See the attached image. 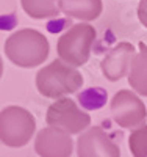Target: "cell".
<instances>
[{
  "label": "cell",
  "instance_id": "6da1fadb",
  "mask_svg": "<svg viewBox=\"0 0 147 157\" xmlns=\"http://www.w3.org/2000/svg\"><path fill=\"white\" fill-rule=\"evenodd\" d=\"M6 58L19 68H35L42 64L50 52L47 38L33 29H22L6 38L3 44Z\"/></svg>",
  "mask_w": 147,
  "mask_h": 157
},
{
  "label": "cell",
  "instance_id": "7a4b0ae2",
  "mask_svg": "<svg viewBox=\"0 0 147 157\" xmlns=\"http://www.w3.org/2000/svg\"><path fill=\"white\" fill-rule=\"evenodd\" d=\"M83 85V77L74 66L57 58L36 74V88L39 94L50 99H61L78 91Z\"/></svg>",
  "mask_w": 147,
  "mask_h": 157
},
{
  "label": "cell",
  "instance_id": "3957f363",
  "mask_svg": "<svg viewBox=\"0 0 147 157\" xmlns=\"http://www.w3.org/2000/svg\"><path fill=\"white\" fill-rule=\"evenodd\" d=\"M96 41V29L92 25L82 22L75 24L64 32L57 43L58 58L69 66L78 68L88 63L92 44Z\"/></svg>",
  "mask_w": 147,
  "mask_h": 157
},
{
  "label": "cell",
  "instance_id": "277c9868",
  "mask_svg": "<svg viewBox=\"0 0 147 157\" xmlns=\"http://www.w3.org/2000/svg\"><path fill=\"white\" fill-rule=\"evenodd\" d=\"M35 130V116L24 107L9 105L0 113V138L9 148L25 146L33 138Z\"/></svg>",
  "mask_w": 147,
  "mask_h": 157
},
{
  "label": "cell",
  "instance_id": "5b68a950",
  "mask_svg": "<svg viewBox=\"0 0 147 157\" xmlns=\"http://www.w3.org/2000/svg\"><path fill=\"white\" fill-rule=\"evenodd\" d=\"M46 123L68 134H83L91 126V116L71 98H61L47 109Z\"/></svg>",
  "mask_w": 147,
  "mask_h": 157
},
{
  "label": "cell",
  "instance_id": "8992f818",
  "mask_svg": "<svg viewBox=\"0 0 147 157\" xmlns=\"http://www.w3.org/2000/svg\"><path fill=\"white\" fill-rule=\"evenodd\" d=\"M113 121L124 129H138L145 124L147 109L144 102L131 90H121L113 96L111 104Z\"/></svg>",
  "mask_w": 147,
  "mask_h": 157
},
{
  "label": "cell",
  "instance_id": "52a82bcc",
  "mask_svg": "<svg viewBox=\"0 0 147 157\" xmlns=\"http://www.w3.org/2000/svg\"><path fill=\"white\" fill-rule=\"evenodd\" d=\"M78 157H121V149L102 127H89L77 140Z\"/></svg>",
  "mask_w": 147,
  "mask_h": 157
},
{
  "label": "cell",
  "instance_id": "ba28073f",
  "mask_svg": "<svg viewBox=\"0 0 147 157\" xmlns=\"http://www.w3.org/2000/svg\"><path fill=\"white\" fill-rule=\"evenodd\" d=\"M74 143L71 134L47 126L35 138V152L39 157H71Z\"/></svg>",
  "mask_w": 147,
  "mask_h": 157
},
{
  "label": "cell",
  "instance_id": "9c48e42d",
  "mask_svg": "<svg viewBox=\"0 0 147 157\" xmlns=\"http://www.w3.org/2000/svg\"><path fill=\"white\" fill-rule=\"evenodd\" d=\"M138 52H135V46L130 43H119L114 46L100 63V69L106 80L117 82L122 77H128L133 58Z\"/></svg>",
  "mask_w": 147,
  "mask_h": 157
},
{
  "label": "cell",
  "instance_id": "30bf717a",
  "mask_svg": "<svg viewBox=\"0 0 147 157\" xmlns=\"http://www.w3.org/2000/svg\"><path fill=\"white\" fill-rule=\"evenodd\" d=\"M58 6L68 17L89 22L102 14V0H58Z\"/></svg>",
  "mask_w": 147,
  "mask_h": 157
},
{
  "label": "cell",
  "instance_id": "8fae6325",
  "mask_svg": "<svg viewBox=\"0 0 147 157\" xmlns=\"http://www.w3.org/2000/svg\"><path fill=\"white\" fill-rule=\"evenodd\" d=\"M139 50L133 58L130 74H128V83L136 94L147 96V44L139 43Z\"/></svg>",
  "mask_w": 147,
  "mask_h": 157
},
{
  "label": "cell",
  "instance_id": "7c38bea8",
  "mask_svg": "<svg viewBox=\"0 0 147 157\" xmlns=\"http://www.w3.org/2000/svg\"><path fill=\"white\" fill-rule=\"evenodd\" d=\"M20 5L31 19H49L60 14L58 0H20Z\"/></svg>",
  "mask_w": 147,
  "mask_h": 157
},
{
  "label": "cell",
  "instance_id": "4fadbf2b",
  "mask_svg": "<svg viewBox=\"0 0 147 157\" xmlns=\"http://www.w3.org/2000/svg\"><path fill=\"white\" fill-rule=\"evenodd\" d=\"M128 146L133 157H147V124L131 130Z\"/></svg>",
  "mask_w": 147,
  "mask_h": 157
},
{
  "label": "cell",
  "instance_id": "5bb4252c",
  "mask_svg": "<svg viewBox=\"0 0 147 157\" xmlns=\"http://www.w3.org/2000/svg\"><path fill=\"white\" fill-rule=\"evenodd\" d=\"M138 19L147 29V0H141L138 5Z\"/></svg>",
  "mask_w": 147,
  "mask_h": 157
}]
</instances>
